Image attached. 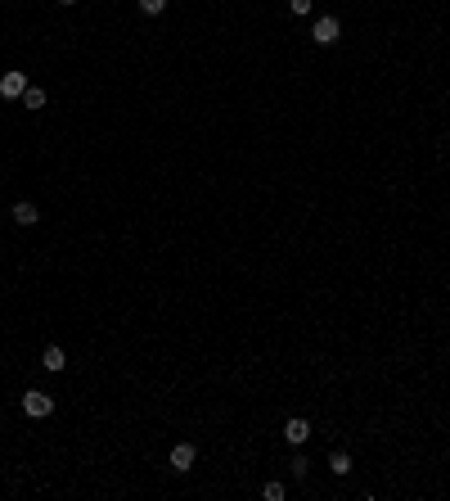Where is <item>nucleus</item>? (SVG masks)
Listing matches in <instances>:
<instances>
[{"instance_id": "obj_1", "label": "nucleus", "mask_w": 450, "mask_h": 501, "mask_svg": "<svg viewBox=\"0 0 450 501\" xmlns=\"http://www.w3.org/2000/svg\"><path fill=\"white\" fill-rule=\"evenodd\" d=\"M23 411L32 415V420H45V415L54 411V398H50V393H41V389H27V393H23Z\"/></svg>"}, {"instance_id": "obj_2", "label": "nucleus", "mask_w": 450, "mask_h": 501, "mask_svg": "<svg viewBox=\"0 0 450 501\" xmlns=\"http://www.w3.org/2000/svg\"><path fill=\"white\" fill-rule=\"evenodd\" d=\"M27 86H32L27 73H5V77H0V99H10V104H14V99H23V90H27Z\"/></svg>"}, {"instance_id": "obj_3", "label": "nucleus", "mask_w": 450, "mask_h": 501, "mask_svg": "<svg viewBox=\"0 0 450 501\" xmlns=\"http://www.w3.org/2000/svg\"><path fill=\"white\" fill-rule=\"evenodd\" d=\"M311 36H315V45H333L338 36H343V27H338V19H315Z\"/></svg>"}, {"instance_id": "obj_4", "label": "nucleus", "mask_w": 450, "mask_h": 501, "mask_svg": "<svg viewBox=\"0 0 450 501\" xmlns=\"http://www.w3.org/2000/svg\"><path fill=\"white\" fill-rule=\"evenodd\" d=\"M10 217L18 221V226H36V221H41V208H36L32 199H23V204H14V208H10Z\"/></svg>"}, {"instance_id": "obj_5", "label": "nucleus", "mask_w": 450, "mask_h": 501, "mask_svg": "<svg viewBox=\"0 0 450 501\" xmlns=\"http://www.w3.org/2000/svg\"><path fill=\"white\" fill-rule=\"evenodd\" d=\"M284 438H289L293 447H302V443H306V438H311V425H306L302 415H293L289 425H284Z\"/></svg>"}, {"instance_id": "obj_6", "label": "nucleus", "mask_w": 450, "mask_h": 501, "mask_svg": "<svg viewBox=\"0 0 450 501\" xmlns=\"http://www.w3.org/2000/svg\"><path fill=\"white\" fill-rule=\"evenodd\" d=\"M194 456H198V452H194L189 443H176L172 447V469H181V474H185V469L194 465Z\"/></svg>"}, {"instance_id": "obj_7", "label": "nucleus", "mask_w": 450, "mask_h": 501, "mask_svg": "<svg viewBox=\"0 0 450 501\" xmlns=\"http://www.w3.org/2000/svg\"><path fill=\"white\" fill-rule=\"evenodd\" d=\"M41 366H45V371H54V375H59V371H64V366H68L64 348H54V343H50V348L41 352Z\"/></svg>"}, {"instance_id": "obj_8", "label": "nucleus", "mask_w": 450, "mask_h": 501, "mask_svg": "<svg viewBox=\"0 0 450 501\" xmlns=\"http://www.w3.org/2000/svg\"><path fill=\"white\" fill-rule=\"evenodd\" d=\"M329 469H333V474H352V456H347L343 447H338V452H329Z\"/></svg>"}, {"instance_id": "obj_9", "label": "nucleus", "mask_w": 450, "mask_h": 501, "mask_svg": "<svg viewBox=\"0 0 450 501\" xmlns=\"http://www.w3.org/2000/svg\"><path fill=\"white\" fill-rule=\"evenodd\" d=\"M23 109H45V90L41 86H27V90H23Z\"/></svg>"}, {"instance_id": "obj_10", "label": "nucleus", "mask_w": 450, "mask_h": 501, "mask_svg": "<svg viewBox=\"0 0 450 501\" xmlns=\"http://www.w3.org/2000/svg\"><path fill=\"white\" fill-rule=\"evenodd\" d=\"M162 10H167V0H140V14H149V19L162 14Z\"/></svg>"}, {"instance_id": "obj_11", "label": "nucleus", "mask_w": 450, "mask_h": 501, "mask_svg": "<svg viewBox=\"0 0 450 501\" xmlns=\"http://www.w3.org/2000/svg\"><path fill=\"white\" fill-rule=\"evenodd\" d=\"M289 10H293V14H297V19H306V14H311V10H315V0H289Z\"/></svg>"}, {"instance_id": "obj_12", "label": "nucleus", "mask_w": 450, "mask_h": 501, "mask_svg": "<svg viewBox=\"0 0 450 501\" xmlns=\"http://www.w3.org/2000/svg\"><path fill=\"white\" fill-rule=\"evenodd\" d=\"M261 497H266V501H284V483H266V488H261Z\"/></svg>"}, {"instance_id": "obj_13", "label": "nucleus", "mask_w": 450, "mask_h": 501, "mask_svg": "<svg viewBox=\"0 0 450 501\" xmlns=\"http://www.w3.org/2000/svg\"><path fill=\"white\" fill-rule=\"evenodd\" d=\"M289 469H293V474H297V479H302V474H306V469H311V465H306V456H302V452H297V456L289 461Z\"/></svg>"}, {"instance_id": "obj_14", "label": "nucleus", "mask_w": 450, "mask_h": 501, "mask_svg": "<svg viewBox=\"0 0 450 501\" xmlns=\"http://www.w3.org/2000/svg\"><path fill=\"white\" fill-rule=\"evenodd\" d=\"M59 5H77V0H59Z\"/></svg>"}]
</instances>
